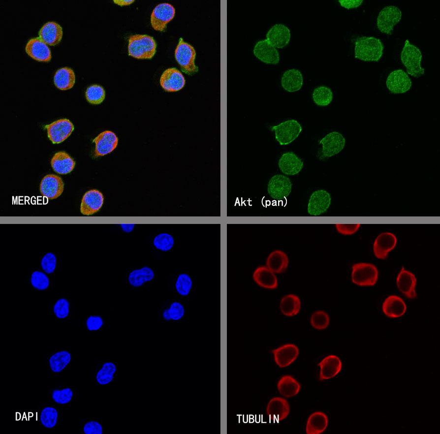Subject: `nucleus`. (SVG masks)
Masks as SVG:
<instances>
[{"instance_id": "f257e3e1", "label": "nucleus", "mask_w": 440, "mask_h": 434, "mask_svg": "<svg viewBox=\"0 0 440 434\" xmlns=\"http://www.w3.org/2000/svg\"><path fill=\"white\" fill-rule=\"evenodd\" d=\"M384 45L374 36L358 37L355 41L354 57L364 62H378L383 54Z\"/></svg>"}, {"instance_id": "f03ea898", "label": "nucleus", "mask_w": 440, "mask_h": 434, "mask_svg": "<svg viewBox=\"0 0 440 434\" xmlns=\"http://www.w3.org/2000/svg\"><path fill=\"white\" fill-rule=\"evenodd\" d=\"M154 38L147 34H134L128 38V52L130 56L138 59H151L156 52Z\"/></svg>"}, {"instance_id": "7ed1b4c3", "label": "nucleus", "mask_w": 440, "mask_h": 434, "mask_svg": "<svg viewBox=\"0 0 440 434\" xmlns=\"http://www.w3.org/2000/svg\"><path fill=\"white\" fill-rule=\"evenodd\" d=\"M422 58V54L419 48L410 43L408 39L406 40L400 59L407 72L414 78H418L424 74L425 69L421 65Z\"/></svg>"}, {"instance_id": "20e7f679", "label": "nucleus", "mask_w": 440, "mask_h": 434, "mask_svg": "<svg viewBox=\"0 0 440 434\" xmlns=\"http://www.w3.org/2000/svg\"><path fill=\"white\" fill-rule=\"evenodd\" d=\"M195 56L193 47L180 38L175 51V57L183 72L193 75L198 72V68L194 63Z\"/></svg>"}, {"instance_id": "39448f33", "label": "nucleus", "mask_w": 440, "mask_h": 434, "mask_svg": "<svg viewBox=\"0 0 440 434\" xmlns=\"http://www.w3.org/2000/svg\"><path fill=\"white\" fill-rule=\"evenodd\" d=\"M322 145L320 153L317 156L322 160L339 154L344 148L346 139L343 135L338 131H332L326 134L319 141Z\"/></svg>"}, {"instance_id": "423d86ee", "label": "nucleus", "mask_w": 440, "mask_h": 434, "mask_svg": "<svg viewBox=\"0 0 440 434\" xmlns=\"http://www.w3.org/2000/svg\"><path fill=\"white\" fill-rule=\"evenodd\" d=\"M271 130L275 131V138L279 144L281 145H286L290 144L299 136L302 128L298 121L292 119L273 126Z\"/></svg>"}, {"instance_id": "0eeeda50", "label": "nucleus", "mask_w": 440, "mask_h": 434, "mask_svg": "<svg viewBox=\"0 0 440 434\" xmlns=\"http://www.w3.org/2000/svg\"><path fill=\"white\" fill-rule=\"evenodd\" d=\"M402 15L401 10L396 6L390 5L384 7L377 17L378 30L382 33L390 34L394 27L401 20Z\"/></svg>"}, {"instance_id": "6e6552de", "label": "nucleus", "mask_w": 440, "mask_h": 434, "mask_svg": "<svg viewBox=\"0 0 440 434\" xmlns=\"http://www.w3.org/2000/svg\"><path fill=\"white\" fill-rule=\"evenodd\" d=\"M352 282L361 286L374 285L378 278V271L376 267L370 263H358L352 267Z\"/></svg>"}, {"instance_id": "1a4fd4ad", "label": "nucleus", "mask_w": 440, "mask_h": 434, "mask_svg": "<svg viewBox=\"0 0 440 434\" xmlns=\"http://www.w3.org/2000/svg\"><path fill=\"white\" fill-rule=\"evenodd\" d=\"M47 136L53 144H59L67 138L74 127L72 122L67 119H61L45 125Z\"/></svg>"}, {"instance_id": "9d476101", "label": "nucleus", "mask_w": 440, "mask_h": 434, "mask_svg": "<svg viewBox=\"0 0 440 434\" xmlns=\"http://www.w3.org/2000/svg\"><path fill=\"white\" fill-rule=\"evenodd\" d=\"M290 179L283 175L277 174L271 178L267 185V191L270 197L276 200L286 198L292 189Z\"/></svg>"}, {"instance_id": "9b49d317", "label": "nucleus", "mask_w": 440, "mask_h": 434, "mask_svg": "<svg viewBox=\"0 0 440 434\" xmlns=\"http://www.w3.org/2000/svg\"><path fill=\"white\" fill-rule=\"evenodd\" d=\"M174 7L168 3H162L156 6L151 15V24L156 31H164L167 24L174 18Z\"/></svg>"}, {"instance_id": "f8f14e48", "label": "nucleus", "mask_w": 440, "mask_h": 434, "mask_svg": "<svg viewBox=\"0 0 440 434\" xmlns=\"http://www.w3.org/2000/svg\"><path fill=\"white\" fill-rule=\"evenodd\" d=\"M386 86L392 93H404L410 89L412 82L407 72L402 69H398L389 74L386 80Z\"/></svg>"}, {"instance_id": "ddd939ff", "label": "nucleus", "mask_w": 440, "mask_h": 434, "mask_svg": "<svg viewBox=\"0 0 440 434\" xmlns=\"http://www.w3.org/2000/svg\"><path fill=\"white\" fill-rule=\"evenodd\" d=\"M331 202L330 193L324 189H318L311 195L307 207L309 215L319 216L327 211Z\"/></svg>"}, {"instance_id": "4468645a", "label": "nucleus", "mask_w": 440, "mask_h": 434, "mask_svg": "<svg viewBox=\"0 0 440 434\" xmlns=\"http://www.w3.org/2000/svg\"><path fill=\"white\" fill-rule=\"evenodd\" d=\"M93 142L95 144L94 157L97 158L112 152L118 145V139L113 132L106 130L98 134Z\"/></svg>"}, {"instance_id": "2eb2a0df", "label": "nucleus", "mask_w": 440, "mask_h": 434, "mask_svg": "<svg viewBox=\"0 0 440 434\" xmlns=\"http://www.w3.org/2000/svg\"><path fill=\"white\" fill-rule=\"evenodd\" d=\"M64 184L62 179L55 174H48L42 179L40 184V191L42 196L49 199L59 197L63 193Z\"/></svg>"}, {"instance_id": "dca6fc26", "label": "nucleus", "mask_w": 440, "mask_h": 434, "mask_svg": "<svg viewBox=\"0 0 440 434\" xmlns=\"http://www.w3.org/2000/svg\"><path fill=\"white\" fill-rule=\"evenodd\" d=\"M159 81L163 89L168 92L178 91L185 84L184 76L178 69L174 67L166 69L161 75Z\"/></svg>"}, {"instance_id": "f3484780", "label": "nucleus", "mask_w": 440, "mask_h": 434, "mask_svg": "<svg viewBox=\"0 0 440 434\" xmlns=\"http://www.w3.org/2000/svg\"><path fill=\"white\" fill-rule=\"evenodd\" d=\"M253 53L256 58L266 64L276 65L280 62L278 51L266 39L256 42Z\"/></svg>"}, {"instance_id": "a211bd4d", "label": "nucleus", "mask_w": 440, "mask_h": 434, "mask_svg": "<svg viewBox=\"0 0 440 434\" xmlns=\"http://www.w3.org/2000/svg\"><path fill=\"white\" fill-rule=\"evenodd\" d=\"M104 202L102 193L97 189H91L83 195L81 206V213L86 216L97 213L102 207Z\"/></svg>"}, {"instance_id": "6ab92c4d", "label": "nucleus", "mask_w": 440, "mask_h": 434, "mask_svg": "<svg viewBox=\"0 0 440 434\" xmlns=\"http://www.w3.org/2000/svg\"><path fill=\"white\" fill-rule=\"evenodd\" d=\"M25 51L30 57L38 62H47L51 60L49 47L39 37L30 39L26 44Z\"/></svg>"}, {"instance_id": "aec40b11", "label": "nucleus", "mask_w": 440, "mask_h": 434, "mask_svg": "<svg viewBox=\"0 0 440 434\" xmlns=\"http://www.w3.org/2000/svg\"><path fill=\"white\" fill-rule=\"evenodd\" d=\"M266 37L267 40L276 48L283 49L290 42V31L283 24H276L269 30Z\"/></svg>"}, {"instance_id": "412c9836", "label": "nucleus", "mask_w": 440, "mask_h": 434, "mask_svg": "<svg viewBox=\"0 0 440 434\" xmlns=\"http://www.w3.org/2000/svg\"><path fill=\"white\" fill-rule=\"evenodd\" d=\"M397 244V238L390 232L380 234L376 238L373 246V250L376 257L385 259L388 253L392 250Z\"/></svg>"}, {"instance_id": "4be33fe9", "label": "nucleus", "mask_w": 440, "mask_h": 434, "mask_svg": "<svg viewBox=\"0 0 440 434\" xmlns=\"http://www.w3.org/2000/svg\"><path fill=\"white\" fill-rule=\"evenodd\" d=\"M279 167L285 175L293 176L298 174L303 169L304 162L295 153L287 152L283 153L278 161Z\"/></svg>"}, {"instance_id": "5701e85b", "label": "nucleus", "mask_w": 440, "mask_h": 434, "mask_svg": "<svg viewBox=\"0 0 440 434\" xmlns=\"http://www.w3.org/2000/svg\"><path fill=\"white\" fill-rule=\"evenodd\" d=\"M271 352L274 355L276 364L281 368L286 367L292 363L299 355V349L294 344L283 345L273 349Z\"/></svg>"}, {"instance_id": "b1692460", "label": "nucleus", "mask_w": 440, "mask_h": 434, "mask_svg": "<svg viewBox=\"0 0 440 434\" xmlns=\"http://www.w3.org/2000/svg\"><path fill=\"white\" fill-rule=\"evenodd\" d=\"M289 404L284 398L276 397L271 399L266 407V413L269 418L279 422L284 419L289 414Z\"/></svg>"}, {"instance_id": "393cba45", "label": "nucleus", "mask_w": 440, "mask_h": 434, "mask_svg": "<svg viewBox=\"0 0 440 434\" xmlns=\"http://www.w3.org/2000/svg\"><path fill=\"white\" fill-rule=\"evenodd\" d=\"M416 283V279L414 275L403 266L397 278V285L399 290L407 298L415 299L417 296L415 290Z\"/></svg>"}, {"instance_id": "a878e982", "label": "nucleus", "mask_w": 440, "mask_h": 434, "mask_svg": "<svg viewBox=\"0 0 440 434\" xmlns=\"http://www.w3.org/2000/svg\"><path fill=\"white\" fill-rule=\"evenodd\" d=\"M39 37L47 45L55 46L60 43L63 35L62 27L55 22H48L40 29Z\"/></svg>"}, {"instance_id": "bb28decb", "label": "nucleus", "mask_w": 440, "mask_h": 434, "mask_svg": "<svg viewBox=\"0 0 440 434\" xmlns=\"http://www.w3.org/2000/svg\"><path fill=\"white\" fill-rule=\"evenodd\" d=\"M318 366L320 368L319 380L322 381L336 376L341 370L342 364L339 358L330 355L325 357Z\"/></svg>"}, {"instance_id": "cd10ccee", "label": "nucleus", "mask_w": 440, "mask_h": 434, "mask_svg": "<svg viewBox=\"0 0 440 434\" xmlns=\"http://www.w3.org/2000/svg\"><path fill=\"white\" fill-rule=\"evenodd\" d=\"M53 170L58 174L65 175L71 172L75 166V161L63 151L56 153L51 160Z\"/></svg>"}, {"instance_id": "c85d7f7f", "label": "nucleus", "mask_w": 440, "mask_h": 434, "mask_svg": "<svg viewBox=\"0 0 440 434\" xmlns=\"http://www.w3.org/2000/svg\"><path fill=\"white\" fill-rule=\"evenodd\" d=\"M281 86L286 92L293 93L300 90L303 84L301 72L298 69H289L283 72L281 78Z\"/></svg>"}, {"instance_id": "c756f323", "label": "nucleus", "mask_w": 440, "mask_h": 434, "mask_svg": "<svg viewBox=\"0 0 440 434\" xmlns=\"http://www.w3.org/2000/svg\"><path fill=\"white\" fill-rule=\"evenodd\" d=\"M253 279L259 286L267 289H275L278 279L275 273L266 266H259L253 273Z\"/></svg>"}, {"instance_id": "7c9ffc66", "label": "nucleus", "mask_w": 440, "mask_h": 434, "mask_svg": "<svg viewBox=\"0 0 440 434\" xmlns=\"http://www.w3.org/2000/svg\"><path fill=\"white\" fill-rule=\"evenodd\" d=\"M382 310L385 314L389 317H398L405 312L406 306L400 297L391 295L384 301Z\"/></svg>"}, {"instance_id": "2f4dec72", "label": "nucleus", "mask_w": 440, "mask_h": 434, "mask_svg": "<svg viewBox=\"0 0 440 434\" xmlns=\"http://www.w3.org/2000/svg\"><path fill=\"white\" fill-rule=\"evenodd\" d=\"M75 82V75L72 69L64 67L58 69L54 76L55 86L59 90L65 91L71 89Z\"/></svg>"}, {"instance_id": "473e14b6", "label": "nucleus", "mask_w": 440, "mask_h": 434, "mask_svg": "<svg viewBox=\"0 0 440 434\" xmlns=\"http://www.w3.org/2000/svg\"><path fill=\"white\" fill-rule=\"evenodd\" d=\"M287 255L283 251L275 250L270 253L266 260V266L274 273L284 272L288 265Z\"/></svg>"}, {"instance_id": "72a5a7b5", "label": "nucleus", "mask_w": 440, "mask_h": 434, "mask_svg": "<svg viewBox=\"0 0 440 434\" xmlns=\"http://www.w3.org/2000/svg\"><path fill=\"white\" fill-rule=\"evenodd\" d=\"M328 423V419L324 413L321 411L314 412L308 419L306 432L307 434H321L325 430Z\"/></svg>"}, {"instance_id": "f704fd0d", "label": "nucleus", "mask_w": 440, "mask_h": 434, "mask_svg": "<svg viewBox=\"0 0 440 434\" xmlns=\"http://www.w3.org/2000/svg\"><path fill=\"white\" fill-rule=\"evenodd\" d=\"M279 393L285 397H292L299 392L301 385L299 382L290 375L283 376L277 383Z\"/></svg>"}, {"instance_id": "c9c22d12", "label": "nucleus", "mask_w": 440, "mask_h": 434, "mask_svg": "<svg viewBox=\"0 0 440 434\" xmlns=\"http://www.w3.org/2000/svg\"><path fill=\"white\" fill-rule=\"evenodd\" d=\"M154 277V273L152 269L145 266L140 269L132 271L129 274L128 279L131 286L138 287L145 282L152 280Z\"/></svg>"}, {"instance_id": "e433bc0d", "label": "nucleus", "mask_w": 440, "mask_h": 434, "mask_svg": "<svg viewBox=\"0 0 440 434\" xmlns=\"http://www.w3.org/2000/svg\"><path fill=\"white\" fill-rule=\"evenodd\" d=\"M301 308L299 297L294 294H289L283 297L280 303V309L283 314L287 316L297 314Z\"/></svg>"}, {"instance_id": "4c0bfd02", "label": "nucleus", "mask_w": 440, "mask_h": 434, "mask_svg": "<svg viewBox=\"0 0 440 434\" xmlns=\"http://www.w3.org/2000/svg\"><path fill=\"white\" fill-rule=\"evenodd\" d=\"M333 97L331 89L326 86H319L315 88L312 93V99L314 103L319 106H326L332 102Z\"/></svg>"}, {"instance_id": "58836bf2", "label": "nucleus", "mask_w": 440, "mask_h": 434, "mask_svg": "<svg viewBox=\"0 0 440 434\" xmlns=\"http://www.w3.org/2000/svg\"><path fill=\"white\" fill-rule=\"evenodd\" d=\"M71 360L70 354L66 351H61L53 354L49 359L51 370L55 372L62 371Z\"/></svg>"}, {"instance_id": "ea45409f", "label": "nucleus", "mask_w": 440, "mask_h": 434, "mask_svg": "<svg viewBox=\"0 0 440 434\" xmlns=\"http://www.w3.org/2000/svg\"><path fill=\"white\" fill-rule=\"evenodd\" d=\"M85 97L90 103L99 104L104 100L105 92L102 86L96 84L92 85L87 89Z\"/></svg>"}, {"instance_id": "a19ab883", "label": "nucleus", "mask_w": 440, "mask_h": 434, "mask_svg": "<svg viewBox=\"0 0 440 434\" xmlns=\"http://www.w3.org/2000/svg\"><path fill=\"white\" fill-rule=\"evenodd\" d=\"M116 371V367L114 363H105L96 374V379L97 382L101 385L110 383L113 379L114 373Z\"/></svg>"}, {"instance_id": "79ce46f5", "label": "nucleus", "mask_w": 440, "mask_h": 434, "mask_svg": "<svg viewBox=\"0 0 440 434\" xmlns=\"http://www.w3.org/2000/svg\"><path fill=\"white\" fill-rule=\"evenodd\" d=\"M58 418V412L56 409L52 407H46L41 411L40 414V422L44 427L47 428L54 427L56 423Z\"/></svg>"}, {"instance_id": "37998d69", "label": "nucleus", "mask_w": 440, "mask_h": 434, "mask_svg": "<svg viewBox=\"0 0 440 434\" xmlns=\"http://www.w3.org/2000/svg\"><path fill=\"white\" fill-rule=\"evenodd\" d=\"M173 237L169 234L162 233L157 235L154 240V245L157 249L167 251L172 248L174 245Z\"/></svg>"}, {"instance_id": "c03bdc74", "label": "nucleus", "mask_w": 440, "mask_h": 434, "mask_svg": "<svg viewBox=\"0 0 440 434\" xmlns=\"http://www.w3.org/2000/svg\"><path fill=\"white\" fill-rule=\"evenodd\" d=\"M192 282L190 276L187 274H181L177 278L175 287L177 291L182 296L189 294L192 287Z\"/></svg>"}, {"instance_id": "a18cd8bd", "label": "nucleus", "mask_w": 440, "mask_h": 434, "mask_svg": "<svg viewBox=\"0 0 440 434\" xmlns=\"http://www.w3.org/2000/svg\"><path fill=\"white\" fill-rule=\"evenodd\" d=\"M312 326L318 330L325 329L329 325V317L327 313L321 310L314 312L311 318Z\"/></svg>"}, {"instance_id": "49530a36", "label": "nucleus", "mask_w": 440, "mask_h": 434, "mask_svg": "<svg viewBox=\"0 0 440 434\" xmlns=\"http://www.w3.org/2000/svg\"><path fill=\"white\" fill-rule=\"evenodd\" d=\"M31 283L32 286L40 290L47 289L49 285V279L43 273L36 271L33 272L31 277Z\"/></svg>"}, {"instance_id": "de8ad7c7", "label": "nucleus", "mask_w": 440, "mask_h": 434, "mask_svg": "<svg viewBox=\"0 0 440 434\" xmlns=\"http://www.w3.org/2000/svg\"><path fill=\"white\" fill-rule=\"evenodd\" d=\"M73 392L69 388H64L62 390H55L52 392V398L57 403L65 404L71 400Z\"/></svg>"}, {"instance_id": "09e8293b", "label": "nucleus", "mask_w": 440, "mask_h": 434, "mask_svg": "<svg viewBox=\"0 0 440 434\" xmlns=\"http://www.w3.org/2000/svg\"><path fill=\"white\" fill-rule=\"evenodd\" d=\"M69 304L64 298L59 299L55 303L53 310L55 315L59 318L66 317L69 313Z\"/></svg>"}, {"instance_id": "8fccbe9b", "label": "nucleus", "mask_w": 440, "mask_h": 434, "mask_svg": "<svg viewBox=\"0 0 440 434\" xmlns=\"http://www.w3.org/2000/svg\"><path fill=\"white\" fill-rule=\"evenodd\" d=\"M41 266L43 270L47 274L54 272L56 266V257L52 252L47 253L42 258Z\"/></svg>"}, {"instance_id": "3c124183", "label": "nucleus", "mask_w": 440, "mask_h": 434, "mask_svg": "<svg viewBox=\"0 0 440 434\" xmlns=\"http://www.w3.org/2000/svg\"><path fill=\"white\" fill-rule=\"evenodd\" d=\"M167 310L171 320H178L184 315L185 310L183 306L177 302L172 303L170 308Z\"/></svg>"}, {"instance_id": "603ef678", "label": "nucleus", "mask_w": 440, "mask_h": 434, "mask_svg": "<svg viewBox=\"0 0 440 434\" xmlns=\"http://www.w3.org/2000/svg\"><path fill=\"white\" fill-rule=\"evenodd\" d=\"M337 231L344 235H352L359 228L360 224H336Z\"/></svg>"}, {"instance_id": "864d4df0", "label": "nucleus", "mask_w": 440, "mask_h": 434, "mask_svg": "<svg viewBox=\"0 0 440 434\" xmlns=\"http://www.w3.org/2000/svg\"><path fill=\"white\" fill-rule=\"evenodd\" d=\"M83 431L86 434H102V426L97 422L91 421L84 426Z\"/></svg>"}, {"instance_id": "5fc2aeb1", "label": "nucleus", "mask_w": 440, "mask_h": 434, "mask_svg": "<svg viewBox=\"0 0 440 434\" xmlns=\"http://www.w3.org/2000/svg\"><path fill=\"white\" fill-rule=\"evenodd\" d=\"M103 325V320L99 316H90L86 321V325L89 331L99 329Z\"/></svg>"}, {"instance_id": "6e6d98bb", "label": "nucleus", "mask_w": 440, "mask_h": 434, "mask_svg": "<svg viewBox=\"0 0 440 434\" xmlns=\"http://www.w3.org/2000/svg\"><path fill=\"white\" fill-rule=\"evenodd\" d=\"M340 5L347 9L356 8L360 6L363 0H339Z\"/></svg>"}, {"instance_id": "4d7b16f0", "label": "nucleus", "mask_w": 440, "mask_h": 434, "mask_svg": "<svg viewBox=\"0 0 440 434\" xmlns=\"http://www.w3.org/2000/svg\"><path fill=\"white\" fill-rule=\"evenodd\" d=\"M134 1V0H114L113 2L120 6L128 5Z\"/></svg>"}, {"instance_id": "13d9d810", "label": "nucleus", "mask_w": 440, "mask_h": 434, "mask_svg": "<svg viewBox=\"0 0 440 434\" xmlns=\"http://www.w3.org/2000/svg\"><path fill=\"white\" fill-rule=\"evenodd\" d=\"M122 228L123 231L126 233H128L131 232L134 227V224H121Z\"/></svg>"}, {"instance_id": "bf43d9fd", "label": "nucleus", "mask_w": 440, "mask_h": 434, "mask_svg": "<svg viewBox=\"0 0 440 434\" xmlns=\"http://www.w3.org/2000/svg\"><path fill=\"white\" fill-rule=\"evenodd\" d=\"M163 317L164 319L166 320H171L167 309L163 311Z\"/></svg>"}]
</instances>
